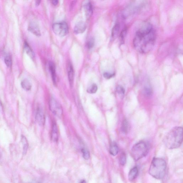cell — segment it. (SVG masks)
Masks as SVG:
<instances>
[{
	"label": "cell",
	"mask_w": 183,
	"mask_h": 183,
	"mask_svg": "<svg viewBox=\"0 0 183 183\" xmlns=\"http://www.w3.org/2000/svg\"><path fill=\"white\" fill-rule=\"evenodd\" d=\"M155 38V33L154 29L146 34H142L137 31L133 40V44L138 51L147 53L154 47Z\"/></svg>",
	"instance_id": "obj_1"
},
{
	"label": "cell",
	"mask_w": 183,
	"mask_h": 183,
	"mask_svg": "<svg viewBox=\"0 0 183 183\" xmlns=\"http://www.w3.org/2000/svg\"><path fill=\"white\" fill-rule=\"evenodd\" d=\"M183 129L182 127H176L172 128L165 137L164 142L169 149L177 148L182 144Z\"/></svg>",
	"instance_id": "obj_2"
},
{
	"label": "cell",
	"mask_w": 183,
	"mask_h": 183,
	"mask_svg": "<svg viewBox=\"0 0 183 183\" xmlns=\"http://www.w3.org/2000/svg\"><path fill=\"white\" fill-rule=\"evenodd\" d=\"M166 163L163 159L155 158L153 159L150 166L149 173L154 178L162 179L165 176Z\"/></svg>",
	"instance_id": "obj_3"
},
{
	"label": "cell",
	"mask_w": 183,
	"mask_h": 183,
	"mask_svg": "<svg viewBox=\"0 0 183 183\" xmlns=\"http://www.w3.org/2000/svg\"><path fill=\"white\" fill-rule=\"evenodd\" d=\"M148 150V146L145 142H139L132 148L131 155L133 159L137 161L145 157L147 154Z\"/></svg>",
	"instance_id": "obj_4"
},
{
	"label": "cell",
	"mask_w": 183,
	"mask_h": 183,
	"mask_svg": "<svg viewBox=\"0 0 183 183\" xmlns=\"http://www.w3.org/2000/svg\"><path fill=\"white\" fill-rule=\"evenodd\" d=\"M52 29L55 34L61 37H65L68 33V25L65 22L53 24Z\"/></svg>",
	"instance_id": "obj_5"
},
{
	"label": "cell",
	"mask_w": 183,
	"mask_h": 183,
	"mask_svg": "<svg viewBox=\"0 0 183 183\" xmlns=\"http://www.w3.org/2000/svg\"><path fill=\"white\" fill-rule=\"evenodd\" d=\"M49 109L52 113L58 117L62 116L63 111L61 105L53 98L50 99L49 101Z\"/></svg>",
	"instance_id": "obj_6"
},
{
	"label": "cell",
	"mask_w": 183,
	"mask_h": 183,
	"mask_svg": "<svg viewBox=\"0 0 183 183\" xmlns=\"http://www.w3.org/2000/svg\"><path fill=\"white\" fill-rule=\"evenodd\" d=\"M28 30L36 36L40 37L41 35L38 25L35 22H32L29 23L28 25Z\"/></svg>",
	"instance_id": "obj_7"
},
{
	"label": "cell",
	"mask_w": 183,
	"mask_h": 183,
	"mask_svg": "<svg viewBox=\"0 0 183 183\" xmlns=\"http://www.w3.org/2000/svg\"><path fill=\"white\" fill-rule=\"evenodd\" d=\"M153 30L152 25L148 22H145L143 24L137 31L142 34H146L149 33Z\"/></svg>",
	"instance_id": "obj_8"
},
{
	"label": "cell",
	"mask_w": 183,
	"mask_h": 183,
	"mask_svg": "<svg viewBox=\"0 0 183 183\" xmlns=\"http://www.w3.org/2000/svg\"><path fill=\"white\" fill-rule=\"evenodd\" d=\"M36 119L37 123L40 126L44 125L45 123V116L43 111L40 108H38L36 115Z\"/></svg>",
	"instance_id": "obj_9"
},
{
	"label": "cell",
	"mask_w": 183,
	"mask_h": 183,
	"mask_svg": "<svg viewBox=\"0 0 183 183\" xmlns=\"http://www.w3.org/2000/svg\"><path fill=\"white\" fill-rule=\"evenodd\" d=\"M87 28L86 24L83 22L78 23L75 26L74 32L76 34L82 33L85 32Z\"/></svg>",
	"instance_id": "obj_10"
},
{
	"label": "cell",
	"mask_w": 183,
	"mask_h": 183,
	"mask_svg": "<svg viewBox=\"0 0 183 183\" xmlns=\"http://www.w3.org/2000/svg\"><path fill=\"white\" fill-rule=\"evenodd\" d=\"M49 68L51 74L52 81L54 85L57 84V76L56 71H55V64L52 62H50L49 64Z\"/></svg>",
	"instance_id": "obj_11"
},
{
	"label": "cell",
	"mask_w": 183,
	"mask_h": 183,
	"mask_svg": "<svg viewBox=\"0 0 183 183\" xmlns=\"http://www.w3.org/2000/svg\"><path fill=\"white\" fill-rule=\"evenodd\" d=\"M84 10L86 18L89 19L92 16L93 12L92 6L91 3H87L84 5Z\"/></svg>",
	"instance_id": "obj_12"
},
{
	"label": "cell",
	"mask_w": 183,
	"mask_h": 183,
	"mask_svg": "<svg viewBox=\"0 0 183 183\" xmlns=\"http://www.w3.org/2000/svg\"><path fill=\"white\" fill-rule=\"evenodd\" d=\"M68 74L69 82L71 87H72L74 82V72L72 66L69 64L68 69Z\"/></svg>",
	"instance_id": "obj_13"
},
{
	"label": "cell",
	"mask_w": 183,
	"mask_h": 183,
	"mask_svg": "<svg viewBox=\"0 0 183 183\" xmlns=\"http://www.w3.org/2000/svg\"><path fill=\"white\" fill-rule=\"evenodd\" d=\"M120 29V25L119 23L115 24L112 28L111 32V39L114 40L117 37Z\"/></svg>",
	"instance_id": "obj_14"
},
{
	"label": "cell",
	"mask_w": 183,
	"mask_h": 183,
	"mask_svg": "<svg viewBox=\"0 0 183 183\" xmlns=\"http://www.w3.org/2000/svg\"><path fill=\"white\" fill-rule=\"evenodd\" d=\"M139 170L137 167H134L130 171L128 174V178L130 181H133L137 176Z\"/></svg>",
	"instance_id": "obj_15"
},
{
	"label": "cell",
	"mask_w": 183,
	"mask_h": 183,
	"mask_svg": "<svg viewBox=\"0 0 183 183\" xmlns=\"http://www.w3.org/2000/svg\"><path fill=\"white\" fill-rule=\"evenodd\" d=\"M24 48H25V52L31 58H34L35 55H34V52L33 51L32 49L31 48V46H30L29 44L26 42H25L24 43Z\"/></svg>",
	"instance_id": "obj_16"
},
{
	"label": "cell",
	"mask_w": 183,
	"mask_h": 183,
	"mask_svg": "<svg viewBox=\"0 0 183 183\" xmlns=\"http://www.w3.org/2000/svg\"><path fill=\"white\" fill-rule=\"evenodd\" d=\"M58 130L56 124L55 123H54L53 126H52V140L55 142H56L58 139Z\"/></svg>",
	"instance_id": "obj_17"
},
{
	"label": "cell",
	"mask_w": 183,
	"mask_h": 183,
	"mask_svg": "<svg viewBox=\"0 0 183 183\" xmlns=\"http://www.w3.org/2000/svg\"><path fill=\"white\" fill-rule=\"evenodd\" d=\"M119 152V148L116 143L113 142L109 148V152L112 156H115L118 154Z\"/></svg>",
	"instance_id": "obj_18"
},
{
	"label": "cell",
	"mask_w": 183,
	"mask_h": 183,
	"mask_svg": "<svg viewBox=\"0 0 183 183\" xmlns=\"http://www.w3.org/2000/svg\"><path fill=\"white\" fill-rule=\"evenodd\" d=\"M21 140V142L23 145V155H25L27 152L28 146H29L28 141L27 140L26 138L23 135L22 136Z\"/></svg>",
	"instance_id": "obj_19"
},
{
	"label": "cell",
	"mask_w": 183,
	"mask_h": 183,
	"mask_svg": "<svg viewBox=\"0 0 183 183\" xmlns=\"http://www.w3.org/2000/svg\"><path fill=\"white\" fill-rule=\"evenodd\" d=\"M21 85L22 88L25 91H29L31 89V84L27 79H24L22 81L21 83Z\"/></svg>",
	"instance_id": "obj_20"
},
{
	"label": "cell",
	"mask_w": 183,
	"mask_h": 183,
	"mask_svg": "<svg viewBox=\"0 0 183 183\" xmlns=\"http://www.w3.org/2000/svg\"><path fill=\"white\" fill-rule=\"evenodd\" d=\"M127 31V28H124L121 31V34H120L119 40L121 44H122L124 43V40H125L126 36V35Z\"/></svg>",
	"instance_id": "obj_21"
},
{
	"label": "cell",
	"mask_w": 183,
	"mask_h": 183,
	"mask_svg": "<svg viewBox=\"0 0 183 183\" xmlns=\"http://www.w3.org/2000/svg\"><path fill=\"white\" fill-rule=\"evenodd\" d=\"M98 87L95 84H93L87 89V92L89 94H94L97 92Z\"/></svg>",
	"instance_id": "obj_22"
},
{
	"label": "cell",
	"mask_w": 183,
	"mask_h": 183,
	"mask_svg": "<svg viewBox=\"0 0 183 183\" xmlns=\"http://www.w3.org/2000/svg\"><path fill=\"white\" fill-rule=\"evenodd\" d=\"M4 62L7 67H11L12 65V59L11 56L9 54L5 55L4 58Z\"/></svg>",
	"instance_id": "obj_23"
},
{
	"label": "cell",
	"mask_w": 183,
	"mask_h": 183,
	"mask_svg": "<svg viewBox=\"0 0 183 183\" xmlns=\"http://www.w3.org/2000/svg\"><path fill=\"white\" fill-rule=\"evenodd\" d=\"M128 124L127 121L126 119H124L123 121L121 127L122 131L124 133H127L128 132Z\"/></svg>",
	"instance_id": "obj_24"
},
{
	"label": "cell",
	"mask_w": 183,
	"mask_h": 183,
	"mask_svg": "<svg viewBox=\"0 0 183 183\" xmlns=\"http://www.w3.org/2000/svg\"><path fill=\"white\" fill-rule=\"evenodd\" d=\"M83 158L85 160H88L90 158V153L89 151L85 148H82L81 150Z\"/></svg>",
	"instance_id": "obj_25"
},
{
	"label": "cell",
	"mask_w": 183,
	"mask_h": 183,
	"mask_svg": "<svg viewBox=\"0 0 183 183\" xmlns=\"http://www.w3.org/2000/svg\"><path fill=\"white\" fill-rule=\"evenodd\" d=\"M116 91L118 94H119L121 97H122L124 96V93H125V90L124 87L121 85H118L116 88Z\"/></svg>",
	"instance_id": "obj_26"
},
{
	"label": "cell",
	"mask_w": 183,
	"mask_h": 183,
	"mask_svg": "<svg viewBox=\"0 0 183 183\" xmlns=\"http://www.w3.org/2000/svg\"><path fill=\"white\" fill-rule=\"evenodd\" d=\"M144 93L146 96H150L152 94V90L149 86L145 87L144 88Z\"/></svg>",
	"instance_id": "obj_27"
},
{
	"label": "cell",
	"mask_w": 183,
	"mask_h": 183,
	"mask_svg": "<svg viewBox=\"0 0 183 183\" xmlns=\"http://www.w3.org/2000/svg\"><path fill=\"white\" fill-rule=\"evenodd\" d=\"M94 43H95V41H94V39L93 38H91L87 43V47L89 49L92 48L94 47Z\"/></svg>",
	"instance_id": "obj_28"
},
{
	"label": "cell",
	"mask_w": 183,
	"mask_h": 183,
	"mask_svg": "<svg viewBox=\"0 0 183 183\" xmlns=\"http://www.w3.org/2000/svg\"><path fill=\"white\" fill-rule=\"evenodd\" d=\"M126 158L125 154L124 153H122L120 158V163L122 165L124 166L126 163Z\"/></svg>",
	"instance_id": "obj_29"
},
{
	"label": "cell",
	"mask_w": 183,
	"mask_h": 183,
	"mask_svg": "<svg viewBox=\"0 0 183 183\" xmlns=\"http://www.w3.org/2000/svg\"><path fill=\"white\" fill-rule=\"evenodd\" d=\"M114 76L115 74H111V73L108 72H105L103 74V76L107 79H110Z\"/></svg>",
	"instance_id": "obj_30"
},
{
	"label": "cell",
	"mask_w": 183,
	"mask_h": 183,
	"mask_svg": "<svg viewBox=\"0 0 183 183\" xmlns=\"http://www.w3.org/2000/svg\"><path fill=\"white\" fill-rule=\"evenodd\" d=\"M52 2L53 5L56 6L58 4V0H52Z\"/></svg>",
	"instance_id": "obj_31"
},
{
	"label": "cell",
	"mask_w": 183,
	"mask_h": 183,
	"mask_svg": "<svg viewBox=\"0 0 183 183\" xmlns=\"http://www.w3.org/2000/svg\"><path fill=\"white\" fill-rule=\"evenodd\" d=\"M40 2H41V0H36V5L37 6H38L40 5Z\"/></svg>",
	"instance_id": "obj_32"
},
{
	"label": "cell",
	"mask_w": 183,
	"mask_h": 183,
	"mask_svg": "<svg viewBox=\"0 0 183 183\" xmlns=\"http://www.w3.org/2000/svg\"><path fill=\"white\" fill-rule=\"evenodd\" d=\"M3 111V106L2 105V104H1V101H0V113H2Z\"/></svg>",
	"instance_id": "obj_33"
},
{
	"label": "cell",
	"mask_w": 183,
	"mask_h": 183,
	"mask_svg": "<svg viewBox=\"0 0 183 183\" xmlns=\"http://www.w3.org/2000/svg\"><path fill=\"white\" fill-rule=\"evenodd\" d=\"M0 158H1V154H0Z\"/></svg>",
	"instance_id": "obj_34"
}]
</instances>
